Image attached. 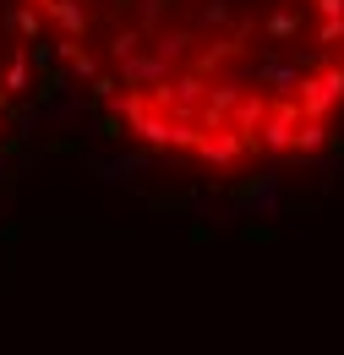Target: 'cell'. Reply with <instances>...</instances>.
<instances>
[{"instance_id":"8992f818","label":"cell","mask_w":344,"mask_h":355,"mask_svg":"<svg viewBox=\"0 0 344 355\" xmlns=\"http://www.w3.org/2000/svg\"><path fill=\"white\" fill-rule=\"evenodd\" d=\"M17 28H22V39H39L44 33V11L39 6H22V11H17Z\"/></svg>"},{"instance_id":"3957f363","label":"cell","mask_w":344,"mask_h":355,"mask_svg":"<svg viewBox=\"0 0 344 355\" xmlns=\"http://www.w3.org/2000/svg\"><path fill=\"white\" fill-rule=\"evenodd\" d=\"M191 44H197V33H191V28H164V33H153V55H159L164 66L191 60Z\"/></svg>"},{"instance_id":"52a82bcc","label":"cell","mask_w":344,"mask_h":355,"mask_svg":"<svg viewBox=\"0 0 344 355\" xmlns=\"http://www.w3.org/2000/svg\"><path fill=\"white\" fill-rule=\"evenodd\" d=\"M22 88H28V55H17L11 71H6V93H22Z\"/></svg>"},{"instance_id":"7a4b0ae2","label":"cell","mask_w":344,"mask_h":355,"mask_svg":"<svg viewBox=\"0 0 344 355\" xmlns=\"http://www.w3.org/2000/svg\"><path fill=\"white\" fill-rule=\"evenodd\" d=\"M175 66H164L159 55H126V60H115V77H121V88H159L164 77H170Z\"/></svg>"},{"instance_id":"ba28073f","label":"cell","mask_w":344,"mask_h":355,"mask_svg":"<svg viewBox=\"0 0 344 355\" xmlns=\"http://www.w3.org/2000/svg\"><path fill=\"white\" fill-rule=\"evenodd\" d=\"M71 77H98V55H93V49H77V55H71Z\"/></svg>"},{"instance_id":"277c9868","label":"cell","mask_w":344,"mask_h":355,"mask_svg":"<svg viewBox=\"0 0 344 355\" xmlns=\"http://www.w3.org/2000/svg\"><path fill=\"white\" fill-rule=\"evenodd\" d=\"M44 17L60 22V33H71V39L87 33V6L83 0H44Z\"/></svg>"},{"instance_id":"6da1fadb","label":"cell","mask_w":344,"mask_h":355,"mask_svg":"<svg viewBox=\"0 0 344 355\" xmlns=\"http://www.w3.org/2000/svg\"><path fill=\"white\" fill-rule=\"evenodd\" d=\"M252 153H257V148L241 132H203V142H197V159H203L208 170H235V164H246Z\"/></svg>"},{"instance_id":"5b68a950","label":"cell","mask_w":344,"mask_h":355,"mask_svg":"<svg viewBox=\"0 0 344 355\" xmlns=\"http://www.w3.org/2000/svg\"><path fill=\"white\" fill-rule=\"evenodd\" d=\"M235 22V0H208L203 6V28H230Z\"/></svg>"}]
</instances>
